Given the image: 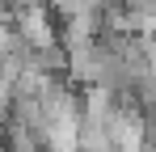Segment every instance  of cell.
<instances>
[{
	"instance_id": "cell-1",
	"label": "cell",
	"mask_w": 156,
	"mask_h": 152,
	"mask_svg": "<svg viewBox=\"0 0 156 152\" xmlns=\"http://www.w3.org/2000/svg\"><path fill=\"white\" fill-rule=\"evenodd\" d=\"M9 17H13V30H17V38L26 42L30 55L63 47V42H59V25H55V13H51V9H13Z\"/></svg>"
},
{
	"instance_id": "cell-2",
	"label": "cell",
	"mask_w": 156,
	"mask_h": 152,
	"mask_svg": "<svg viewBox=\"0 0 156 152\" xmlns=\"http://www.w3.org/2000/svg\"><path fill=\"white\" fill-rule=\"evenodd\" d=\"M13 101H17V93H13V85L0 76V131L13 123Z\"/></svg>"
}]
</instances>
